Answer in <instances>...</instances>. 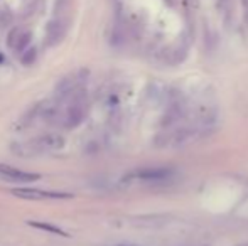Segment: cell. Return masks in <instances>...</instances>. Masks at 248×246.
Returning <instances> with one entry per match:
<instances>
[{
  "label": "cell",
  "mask_w": 248,
  "mask_h": 246,
  "mask_svg": "<svg viewBox=\"0 0 248 246\" xmlns=\"http://www.w3.org/2000/svg\"><path fill=\"white\" fill-rule=\"evenodd\" d=\"M69 98H71V100H69L66 110L62 112L61 123L66 125L68 128H75L86 118L88 105H86V96H85V93H83L81 89H79V91H76L75 95H71Z\"/></svg>",
  "instance_id": "1"
},
{
  "label": "cell",
  "mask_w": 248,
  "mask_h": 246,
  "mask_svg": "<svg viewBox=\"0 0 248 246\" xmlns=\"http://www.w3.org/2000/svg\"><path fill=\"white\" fill-rule=\"evenodd\" d=\"M41 175L39 174H32V172H26L16 169L12 165H5L0 164V179L5 182H19V184H26V182H34L37 181Z\"/></svg>",
  "instance_id": "2"
},
{
  "label": "cell",
  "mask_w": 248,
  "mask_h": 246,
  "mask_svg": "<svg viewBox=\"0 0 248 246\" xmlns=\"http://www.w3.org/2000/svg\"><path fill=\"white\" fill-rule=\"evenodd\" d=\"M12 194L17 197H24V199H32V201L69 199V197H73L68 192H49V190H39V189H14Z\"/></svg>",
  "instance_id": "3"
},
{
  "label": "cell",
  "mask_w": 248,
  "mask_h": 246,
  "mask_svg": "<svg viewBox=\"0 0 248 246\" xmlns=\"http://www.w3.org/2000/svg\"><path fill=\"white\" fill-rule=\"evenodd\" d=\"M64 138L61 135H56V133H49V135H44L41 138H36V142L32 144L34 150H39V152H54L59 150V148L64 147Z\"/></svg>",
  "instance_id": "4"
},
{
  "label": "cell",
  "mask_w": 248,
  "mask_h": 246,
  "mask_svg": "<svg viewBox=\"0 0 248 246\" xmlns=\"http://www.w3.org/2000/svg\"><path fill=\"white\" fill-rule=\"evenodd\" d=\"M172 175L170 169H144V171H139L135 174V177L140 179V181H147V182H157V181H166Z\"/></svg>",
  "instance_id": "5"
},
{
  "label": "cell",
  "mask_w": 248,
  "mask_h": 246,
  "mask_svg": "<svg viewBox=\"0 0 248 246\" xmlns=\"http://www.w3.org/2000/svg\"><path fill=\"white\" fill-rule=\"evenodd\" d=\"M64 36V22L61 19H54L47 24L46 29V43L54 46L61 41V37Z\"/></svg>",
  "instance_id": "6"
},
{
  "label": "cell",
  "mask_w": 248,
  "mask_h": 246,
  "mask_svg": "<svg viewBox=\"0 0 248 246\" xmlns=\"http://www.w3.org/2000/svg\"><path fill=\"white\" fill-rule=\"evenodd\" d=\"M29 224L32 228H37V230H43V231H47V233H52V234H58V236H69L66 231H62L61 228L58 226H52V224H47V223H34V221H29Z\"/></svg>",
  "instance_id": "7"
},
{
  "label": "cell",
  "mask_w": 248,
  "mask_h": 246,
  "mask_svg": "<svg viewBox=\"0 0 248 246\" xmlns=\"http://www.w3.org/2000/svg\"><path fill=\"white\" fill-rule=\"evenodd\" d=\"M31 39H32V34H31L29 30H22V32H20V36H19V41H17V44H16V47H14V49H16V51H26L27 46H29V43H31Z\"/></svg>",
  "instance_id": "8"
},
{
  "label": "cell",
  "mask_w": 248,
  "mask_h": 246,
  "mask_svg": "<svg viewBox=\"0 0 248 246\" xmlns=\"http://www.w3.org/2000/svg\"><path fill=\"white\" fill-rule=\"evenodd\" d=\"M37 59V49H34V47H27L26 51H24V54H22V64H26V66H29V64H32L34 61Z\"/></svg>",
  "instance_id": "9"
},
{
  "label": "cell",
  "mask_w": 248,
  "mask_h": 246,
  "mask_svg": "<svg viewBox=\"0 0 248 246\" xmlns=\"http://www.w3.org/2000/svg\"><path fill=\"white\" fill-rule=\"evenodd\" d=\"M20 32H22V30L20 29H12L10 30V34H9V37H7V44H9V47H16V44H17V41H19V36H20Z\"/></svg>",
  "instance_id": "10"
},
{
  "label": "cell",
  "mask_w": 248,
  "mask_h": 246,
  "mask_svg": "<svg viewBox=\"0 0 248 246\" xmlns=\"http://www.w3.org/2000/svg\"><path fill=\"white\" fill-rule=\"evenodd\" d=\"M113 246H134V245H113Z\"/></svg>",
  "instance_id": "11"
}]
</instances>
